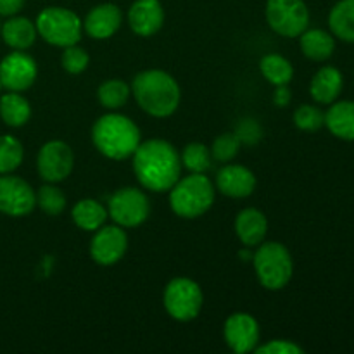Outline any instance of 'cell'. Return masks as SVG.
<instances>
[{"label": "cell", "instance_id": "cell-1", "mask_svg": "<svg viewBox=\"0 0 354 354\" xmlns=\"http://www.w3.org/2000/svg\"><path fill=\"white\" fill-rule=\"evenodd\" d=\"M131 158L137 180L151 192H169L180 180L182 159L176 149L162 138L140 142Z\"/></svg>", "mask_w": 354, "mask_h": 354}, {"label": "cell", "instance_id": "cell-2", "mask_svg": "<svg viewBox=\"0 0 354 354\" xmlns=\"http://www.w3.org/2000/svg\"><path fill=\"white\" fill-rule=\"evenodd\" d=\"M131 93L142 111L152 118H168L178 109L182 92L176 80L162 69H145L131 83Z\"/></svg>", "mask_w": 354, "mask_h": 354}, {"label": "cell", "instance_id": "cell-3", "mask_svg": "<svg viewBox=\"0 0 354 354\" xmlns=\"http://www.w3.org/2000/svg\"><path fill=\"white\" fill-rule=\"evenodd\" d=\"M92 140L102 156L113 161H124L140 145V130L123 114H104L93 124Z\"/></svg>", "mask_w": 354, "mask_h": 354}, {"label": "cell", "instance_id": "cell-4", "mask_svg": "<svg viewBox=\"0 0 354 354\" xmlns=\"http://www.w3.org/2000/svg\"><path fill=\"white\" fill-rule=\"evenodd\" d=\"M214 203V185L204 173L180 178L169 189V206L180 218L194 220L209 211Z\"/></svg>", "mask_w": 354, "mask_h": 354}, {"label": "cell", "instance_id": "cell-5", "mask_svg": "<svg viewBox=\"0 0 354 354\" xmlns=\"http://www.w3.org/2000/svg\"><path fill=\"white\" fill-rule=\"evenodd\" d=\"M252 265L259 283L268 290L283 289L292 279V256L280 242H261L252 256Z\"/></svg>", "mask_w": 354, "mask_h": 354}, {"label": "cell", "instance_id": "cell-6", "mask_svg": "<svg viewBox=\"0 0 354 354\" xmlns=\"http://www.w3.org/2000/svg\"><path fill=\"white\" fill-rule=\"evenodd\" d=\"M35 26L47 44L64 48L78 44L83 23L73 10L64 7H45L38 14Z\"/></svg>", "mask_w": 354, "mask_h": 354}, {"label": "cell", "instance_id": "cell-7", "mask_svg": "<svg viewBox=\"0 0 354 354\" xmlns=\"http://www.w3.org/2000/svg\"><path fill=\"white\" fill-rule=\"evenodd\" d=\"M165 310L173 320L190 322L199 317L204 304L203 290L194 280L178 277L166 286L162 294Z\"/></svg>", "mask_w": 354, "mask_h": 354}, {"label": "cell", "instance_id": "cell-8", "mask_svg": "<svg viewBox=\"0 0 354 354\" xmlns=\"http://www.w3.org/2000/svg\"><path fill=\"white\" fill-rule=\"evenodd\" d=\"M266 23L280 37L296 38L308 30L310 10L304 0H268Z\"/></svg>", "mask_w": 354, "mask_h": 354}, {"label": "cell", "instance_id": "cell-9", "mask_svg": "<svg viewBox=\"0 0 354 354\" xmlns=\"http://www.w3.org/2000/svg\"><path fill=\"white\" fill-rule=\"evenodd\" d=\"M151 213L147 196L135 187L118 189L107 203V214L123 228H137L145 223Z\"/></svg>", "mask_w": 354, "mask_h": 354}, {"label": "cell", "instance_id": "cell-10", "mask_svg": "<svg viewBox=\"0 0 354 354\" xmlns=\"http://www.w3.org/2000/svg\"><path fill=\"white\" fill-rule=\"evenodd\" d=\"M75 166V154L62 140H50L41 145L37 158V168L48 183H59L68 178Z\"/></svg>", "mask_w": 354, "mask_h": 354}, {"label": "cell", "instance_id": "cell-11", "mask_svg": "<svg viewBox=\"0 0 354 354\" xmlns=\"http://www.w3.org/2000/svg\"><path fill=\"white\" fill-rule=\"evenodd\" d=\"M37 206V192L19 176H0V213L21 218L30 214Z\"/></svg>", "mask_w": 354, "mask_h": 354}, {"label": "cell", "instance_id": "cell-12", "mask_svg": "<svg viewBox=\"0 0 354 354\" xmlns=\"http://www.w3.org/2000/svg\"><path fill=\"white\" fill-rule=\"evenodd\" d=\"M128 249V235L120 225H102L90 241V256L100 266H113Z\"/></svg>", "mask_w": 354, "mask_h": 354}, {"label": "cell", "instance_id": "cell-13", "mask_svg": "<svg viewBox=\"0 0 354 354\" xmlns=\"http://www.w3.org/2000/svg\"><path fill=\"white\" fill-rule=\"evenodd\" d=\"M37 62L23 50L10 52L0 62V83L9 92L28 90L37 80Z\"/></svg>", "mask_w": 354, "mask_h": 354}, {"label": "cell", "instance_id": "cell-14", "mask_svg": "<svg viewBox=\"0 0 354 354\" xmlns=\"http://www.w3.org/2000/svg\"><path fill=\"white\" fill-rule=\"evenodd\" d=\"M225 342L237 354L252 353L259 346V324L252 315L234 313L227 318L223 328Z\"/></svg>", "mask_w": 354, "mask_h": 354}, {"label": "cell", "instance_id": "cell-15", "mask_svg": "<svg viewBox=\"0 0 354 354\" xmlns=\"http://www.w3.org/2000/svg\"><path fill=\"white\" fill-rule=\"evenodd\" d=\"M165 23V9L159 0H135L128 10V24L138 37H152Z\"/></svg>", "mask_w": 354, "mask_h": 354}, {"label": "cell", "instance_id": "cell-16", "mask_svg": "<svg viewBox=\"0 0 354 354\" xmlns=\"http://www.w3.org/2000/svg\"><path fill=\"white\" fill-rule=\"evenodd\" d=\"M216 187L223 196L244 199L254 192L256 176L242 165H225L216 175Z\"/></svg>", "mask_w": 354, "mask_h": 354}, {"label": "cell", "instance_id": "cell-17", "mask_svg": "<svg viewBox=\"0 0 354 354\" xmlns=\"http://www.w3.org/2000/svg\"><path fill=\"white\" fill-rule=\"evenodd\" d=\"M123 14L116 3H100L86 14L83 21L86 35L95 40H107L121 28Z\"/></svg>", "mask_w": 354, "mask_h": 354}, {"label": "cell", "instance_id": "cell-18", "mask_svg": "<svg viewBox=\"0 0 354 354\" xmlns=\"http://www.w3.org/2000/svg\"><path fill=\"white\" fill-rule=\"evenodd\" d=\"M268 220L256 207H245L235 218V234L244 248H258L266 237Z\"/></svg>", "mask_w": 354, "mask_h": 354}, {"label": "cell", "instance_id": "cell-19", "mask_svg": "<svg viewBox=\"0 0 354 354\" xmlns=\"http://www.w3.org/2000/svg\"><path fill=\"white\" fill-rule=\"evenodd\" d=\"M342 85H344L342 73L334 66H324L322 69H318L317 75L311 80L310 93L315 102L328 106V104L335 102V99L341 95Z\"/></svg>", "mask_w": 354, "mask_h": 354}, {"label": "cell", "instance_id": "cell-20", "mask_svg": "<svg viewBox=\"0 0 354 354\" xmlns=\"http://www.w3.org/2000/svg\"><path fill=\"white\" fill-rule=\"evenodd\" d=\"M37 26L28 17H14L0 26V37L14 50H26L37 40Z\"/></svg>", "mask_w": 354, "mask_h": 354}, {"label": "cell", "instance_id": "cell-21", "mask_svg": "<svg viewBox=\"0 0 354 354\" xmlns=\"http://www.w3.org/2000/svg\"><path fill=\"white\" fill-rule=\"evenodd\" d=\"M325 124L334 137L348 142L354 140V102H332L330 109L325 113Z\"/></svg>", "mask_w": 354, "mask_h": 354}, {"label": "cell", "instance_id": "cell-22", "mask_svg": "<svg viewBox=\"0 0 354 354\" xmlns=\"http://www.w3.org/2000/svg\"><path fill=\"white\" fill-rule=\"evenodd\" d=\"M301 38V50L308 59L317 62L327 61L332 57L335 50V40L328 31L325 30H304L299 35Z\"/></svg>", "mask_w": 354, "mask_h": 354}, {"label": "cell", "instance_id": "cell-23", "mask_svg": "<svg viewBox=\"0 0 354 354\" xmlns=\"http://www.w3.org/2000/svg\"><path fill=\"white\" fill-rule=\"evenodd\" d=\"M107 209L93 199H82L73 206L71 218L78 228L85 232H95L99 230L102 225H106L107 220Z\"/></svg>", "mask_w": 354, "mask_h": 354}, {"label": "cell", "instance_id": "cell-24", "mask_svg": "<svg viewBox=\"0 0 354 354\" xmlns=\"http://www.w3.org/2000/svg\"><path fill=\"white\" fill-rule=\"evenodd\" d=\"M0 118L10 128L26 124L31 118V106L19 92L3 93L0 97Z\"/></svg>", "mask_w": 354, "mask_h": 354}, {"label": "cell", "instance_id": "cell-25", "mask_svg": "<svg viewBox=\"0 0 354 354\" xmlns=\"http://www.w3.org/2000/svg\"><path fill=\"white\" fill-rule=\"evenodd\" d=\"M328 26L334 37L354 44V0H341L332 7Z\"/></svg>", "mask_w": 354, "mask_h": 354}, {"label": "cell", "instance_id": "cell-26", "mask_svg": "<svg viewBox=\"0 0 354 354\" xmlns=\"http://www.w3.org/2000/svg\"><path fill=\"white\" fill-rule=\"evenodd\" d=\"M259 71L272 85H289L294 78V68L289 59L280 54H266L259 61Z\"/></svg>", "mask_w": 354, "mask_h": 354}, {"label": "cell", "instance_id": "cell-27", "mask_svg": "<svg viewBox=\"0 0 354 354\" xmlns=\"http://www.w3.org/2000/svg\"><path fill=\"white\" fill-rule=\"evenodd\" d=\"M131 88L121 80H107L97 90V97H99L100 106L106 107L109 111H116L123 107L130 99Z\"/></svg>", "mask_w": 354, "mask_h": 354}, {"label": "cell", "instance_id": "cell-28", "mask_svg": "<svg viewBox=\"0 0 354 354\" xmlns=\"http://www.w3.org/2000/svg\"><path fill=\"white\" fill-rule=\"evenodd\" d=\"M24 149L12 135H0V175L17 169L23 162Z\"/></svg>", "mask_w": 354, "mask_h": 354}, {"label": "cell", "instance_id": "cell-29", "mask_svg": "<svg viewBox=\"0 0 354 354\" xmlns=\"http://www.w3.org/2000/svg\"><path fill=\"white\" fill-rule=\"evenodd\" d=\"M180 159H182V166H185L190 173H206L213 162L211 149L199 142L187 144Z\"/></svg>", "mask_w": 354, "mask_h": 354}, {"label": "cell", "instance_id": "cell-30", "mask_svg": "<svg viewBox=\"0 0 354 354\" xmlns=\"http://www.w3.org/2000/svg\"><path fill=\"white\" fill-rule=\"evenodd\" d=\"M66 196L54 183L41 185L37 192V204L48 216H59L66 209Z\"/></svg>", "mask_w": 354, "mask_h": 354}, {"label": "cell", "instance_id": "cell-31", "mask_svg": "<svg viewBox=\"0 0 354 354\" xmlns=\"http://www.w3.org/2000/svg\"><path fill=\"white\" fill-rule=\"evenodd\" d=\"M241 140L237 138V135L227 131V133L220 135V137L214 138L213 145H211V156H213V161L218 162H230L232 159L237 158L239 151H241Z\"/></svg>", "mask_w": 354, "mask_h": 354}, {"label": "cell", "instance_id": "cell-32", "mask_svg": "<svg viewBox=\"0 0 354 354\" xmlns=\"http://www.w3.org/2000/svg\"><path fill=\"white\" fill-rule=\"evenodd\" d=\"M294 124L303 131H317L325 124V114L318 107L303 104L294 111Z\"/></svg>", "mask_w": 354, "mask_h": 354}, {"label": "cell", "instance_id": "cell-33", "mask_svg": "<svg viewBox=\"0 0 354 354\" xmlns=\"http://www.w3.org/2000/svg\"><path fill=\"white\" fill-rule=\"evenodd\" d=\"M61 64L71 75H80L85 71L90 64V55L85 48L78 47V45H69L64 47V52L61 55Z\"/></svg>", "mask_w": 354, "mask_h": 354}, {"label": "cell", "instance_id": "cell-34", "mask_svg": "<svg viewBox=\"0 0 354 354\" xmlns=\"http://www.w3.org/2000/svg\"><path fill=\"white\" fill-rule=\"evenodd\" d=\"M237 135V138L241 140V144L245 145H254L261 140L263 137V128L258 121H254L252 118H244V120L239 121L237 128L234 131Z\"/></svg>", "mask_w": 354, "mask_h": 354}, {"label": "cell", "instance_id": "cell-35", "mask_svg": "<svg viewBox=\"0 0 354 354\" xmlns=\"http://www.w3.org/2000/svg\"><path fill=\"white\" fill-rule=\"evenodd\" d=\"M258 354H303L304 349L292 341H283V339H275L266 344L258 346L254 349Z\"/></svg>", "mask_w": 354, "mask_h": 354}, {"label": "cell", "instance_id": "cell-36", "mask_svg": "<svg viewBox=\"0 0 354 354\" xmlns=\"http://www.w3.org/2000/svg\"><path fill=\"white\" fill-rule=\"evenodd\" d=\"M26 0H0V16H16Z\"/></svg>", "mask_w": 354, "mask_h": 354}, {"label": "cell", "instance_id": "cell-37", "mask_svg": "<svg viewBox=\"0 0 354 354\" xmlns=\"http://www.w3.org/2000/svg\"><path fill=\"white\" fill-rule=\"evenodd\" d=\"M273 100H275V104L279 107H286L287 104L290 102V90L287 85H280L277 86V92L275 95H273Z\"/></svg>", "mask_w": 354, "mask_h": 354}, {"label": "cell", "instance_id": "cell-38", "mask_svg": "<svg viewBox=\"0 0 354 354\" xmlns=\"http://www.w3.org/2000/svg\"><path fill=\"white\" fill-rule=\"evenodd\" d=\"M239 256H241L242 261H252V256H254V252L248 251V249H242V251L239 252Z\"/></svg>", "mask_w": 354, "mask_h": 354}]
</instances>
